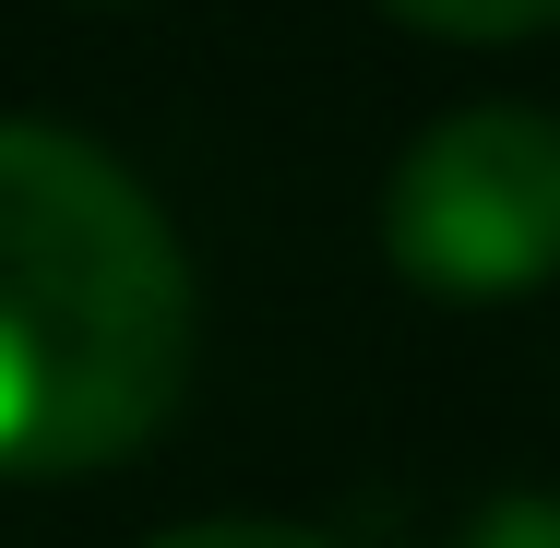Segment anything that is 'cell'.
<instances>
[{
  "instance_id": "1",
  "label": "cell",
  "mask_w": 560,
  "mask_h": 548,
  "mask_svg": "<svg viewBox=\"0 0 560 548\" xmlns=\"http://www.w3.org/2000/svg\"><path fill=\"white\" fill-rule=\"evenodd\" d=\"M191 263L143 179L60 119H0V477H96L179 418Z\"/></svg>"
},
{
  "instance_id": "2",
  "label": "cell",
  "mask_w": 560,
  "mask_h": 548,
  "mask_svg": "<svg viewBox=\"0 0 560 548\" xmlns=\"http://www.w3.org/2000/svg\"><path fill=\"white\" fill-rule=\"evenodd\" d=\"M382 250L430 299H525L560 275V119L453 108L382 191Z\"/></svg>"
},
{
  "instance_id": "3",
  "label": "cell",
  "mask_w": 560,
  "mask_h": 548,
  "mask_svg": "<svg viewBox=\"0 0 560 548\" xmlns=\"http://www.w3.org/2000/svg\"><path fill=\"white\" fill-rule=\"evenodd\" d=\"M382 12L418 36H453V48H513V36L560 24V0H382Z\"/></svg>"
},
{
  "instance_id": "4",
  "label": "cell",
  "mask_w": 560,
  "mask_h": 548,
  "mask_svg": "<svg viewBox=\"0 0 560 548\" xmlns=\"http://www.w3.org/2000/svg\"><path fill=\"white\" fill-rule=\"evenodd\" d=\"M155 548H323L311 525H250V513H226V525H179V537H155Z\"/></svg>"
},
{
  "instance_id": "5",
  "label": "cell",
  "mask_w": 560,
  "mask_h": 548,
  "mask_svg": "<svg viewBox=\"0 0 560 548\" xmlns=\"http://www.w3.org/2000/svg\"><path fill=\"white\" fill-rule=\"evenodd\" d=\"M465 548H560V501H501Z\"/></svg>"
}]
</instances>
